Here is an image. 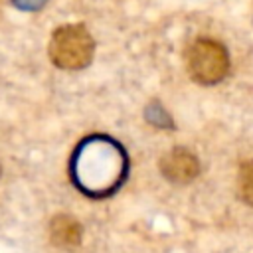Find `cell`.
<instances>
[{
  "label": "cell",
  "instance_id": "cell-1",
  "mask_svg": "<svg viewBox=\"0 0 253 253\" xmlns=\"http://www.w3.org/2000/svg\"><path fill=\"white\" fill-rule=\"evenodd\" d=\"M126 172L123 148L109 138L97 136L85 140L73 158V178L83 192L101 196L113 192Z\"/></svg>",
  "mask_w": 253,
  "mask_h": 253
},
{
  "label": "cell",
  "instance_id": "cell-2",
  "mask_svg": "<svg viewBox=\"0 0 253 253\" xmlns=\"http://www.w3.org/2000/svg\"><path fill=\"white\" fill-rule=\"evenodd\" d=\"M49 59L61 69H83L95 53V40L83 24L59 26L49 40Z\"/></svg>",
  "mask_w": 253,
  "mask_h": 253
},
{
  "label": "cell",
  "instance_id": "cell-3",
  "mask_svg": "<svg viewBox=\"0 0 253 253\" xmlns=\"http://www.w3.org/2000/svg\"><path fill=\"white\" fill-rule=\"evenodd\" d=\"M186 69L196 83L215 85L229 73V53L217 40L198 38L186 51Z\"/></svg>",
  "mask_w": 253,
  "mask_h": 253
},
{
  "label": "cell",
  "instance_id": "cell-4",
  "mask_svg": "<svg viewBox=\"0 0 253 253\" xmlns=\"http://www.w3.org/2000/svg\"><path fill=\"white\" fill-rule=\"evenodd\" d=\"M160 172L172 184H188L198 176L200 162L188 148H172L160 158Z\"/></svg>",
  "mask_w": 253,
  "mask_h": 253
},
{
  "label": "cell",
  "instance_id": "cell-5",
  "mask_svg": "<svg viewBox=\"0 0 253 253\" xmlns=\"http://www.w3.org/2000/svg\"><path fill=\"white\" fill-rule=\"evenodd\" d=\"M81 235H83L81 223L67 213H59L49 221V239L59 249L77 247L81 243Z\"/></svg>",
  "mask_w": 253,
  "mask_h": 253
},
{
  "label": "cell",
  "instance_id": "cell-6",
  "mask_svg": "<svg viewBox=\"0 0 253 253\" xmlns=\"http://www.w3.org/2000/svg\"><path fill=\"white\" fill-rule=\"evenodd\" d=\"M239 196L253 208V158L247 160L239 170Z\"/></svg>",
  "mask_w": 253,
  "mask_h": 253
}]
</instances>
